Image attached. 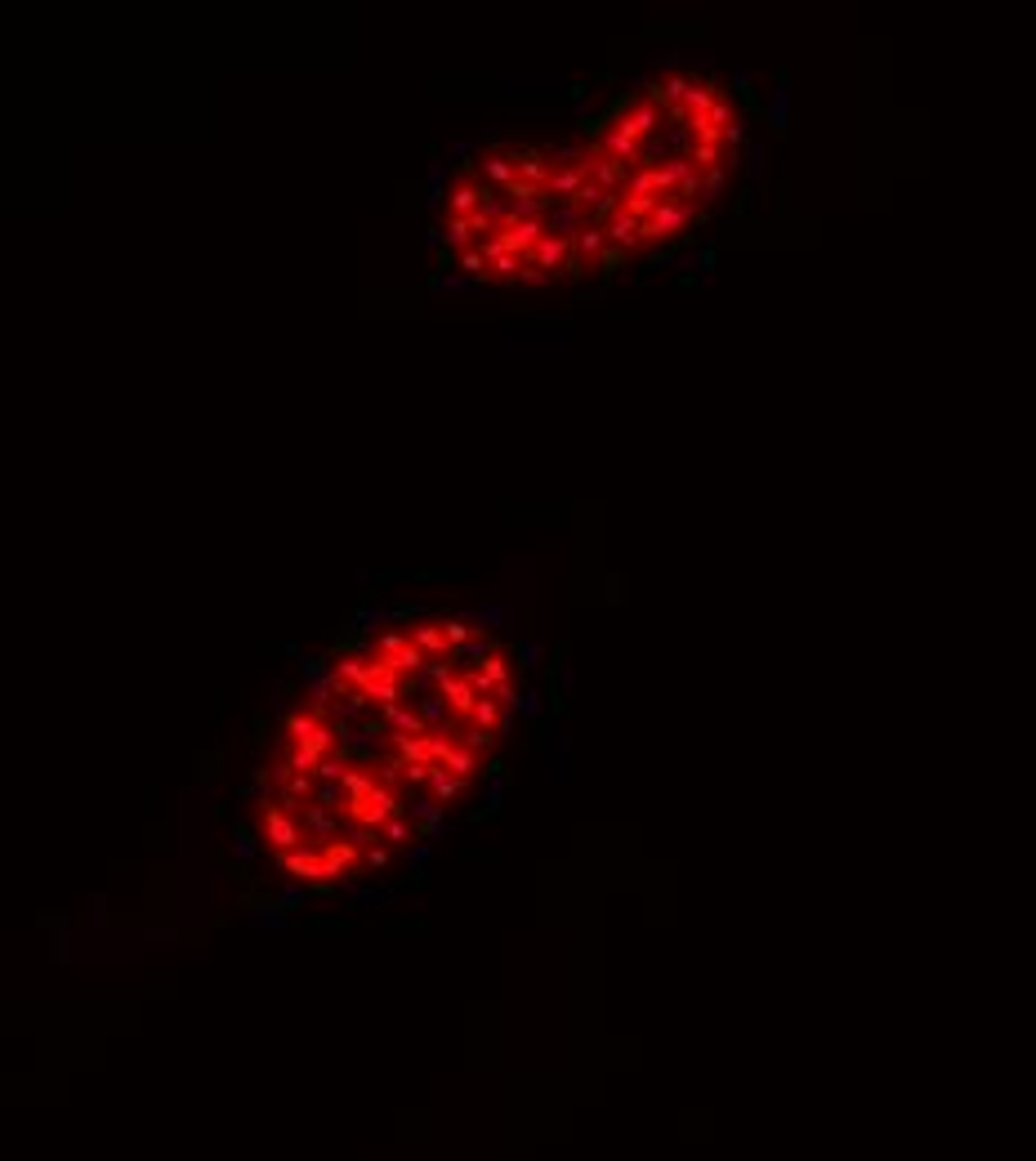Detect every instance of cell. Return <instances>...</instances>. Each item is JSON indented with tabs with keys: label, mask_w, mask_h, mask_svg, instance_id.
<instances>
[{
	"label": "cell",
	"mask_w": 1036,
	"mask_h": 1161,
	"mask_svg": "<svg viewBox=\"0 0 1036 1161\" xmlns=\"http://www.w3.org/2000/svg\"><path fill=\"white\" fill-rule=\"evenodd\" d=\"M581 175L590 183H599L603 193H625V183H630V175H635V170L622 166V161H612V156H603L595 143H590V156L581 161Z\"/></svg>",
	"instance_id": "6"
},
{
	"label": "cell",
	"mask_w": 1036,
	"mask_h": 1161,
	"mask_svg": "<svg viewBox=\"0 0 1036 1161\" xmlns=\"http://www.w3.org/2000/svg\"><path fill=\"white\" fill-rule=\"evenodd\" d=\"M603 232H608V246H617L622 255H635L639 246H644V224H639L635 215H625V206L603 224Z\"/></svg>",
	"instance_id": "11"
},
{
	"label": "cell",
	"mask_w": 1036,
	"mask_h": 1161,
	"mask_svg": "<svg viewBox=\"0 0 1036 1161\" xmlns=\"http://www.w3.org/2000/svg\"><path fill=\"white\" fill-rule=\"evenodd\" d=\"M711 264H715V250H697V255H693V269H701V272H706V269H711Z\"/></svg>",
	"instance_id": "30"
},
{
	"label": "cell",
	"mask_w": 1036,
	"mask_h": 1161,
	"mask_svg": "<svg viewBox=\"0 0 1036 1161\" xmlns=\"http://www.w3.org/2000/svg\"><path fill=\"white\" fill-rule=\"evenodd\" d=\"M479 282H469L465 272H434L429 277V291H447V296H456V291H474Z\"/></svg>",
	"instance_id": "21"
},
{
	"label": "cell",
	"mask_w": 1036,
	"mask_h": 1161,
	"mask_svg": "<svg viewBox=\"0 0 1036 1161\" xmlns=\"http://www.w3.org/2000/svg\"><path fill=\"white\" fill-rule=\"evenodd\" d=\"M483 156V148L479 143H469V139H456L452 148H447V161H469V170H474V161Z\"/></svg>",
	"instance_id": "23"
},
{
	"label": "cell",
	"mask_w": 1036,
	"mask_h": 1161,
	"mask_svg": "<svg viewBox=\"0 0 1036 1161\" xmlns=\"http://www.w3.org/2000/svg\"><path fill=\"white\" fill-rule=\"evenodd\" d=\"M572 250H577V259H572L568 277H585V269H595L599 259L608 255V232H603V224H585V228L572 237Z\"/></svg>",
	"instance_id": "7"
},
{
	"label": "cell",
	"mask_w": 1036,
	"mask_h": 1161,
	"mask_svg": "<svg viewBox=\"0 0 1036 1161\" xmlns=\"http://www.w3.org/2000/svg\"><path fill=\"white\" fill-rule=\"evenodd\" d=\"M501 232H506L509 250H514V255H523V259H528L531 250L541 246V237H545V232H550V228H545V220H514V224H506V228H501Z\"/></svg>",
	"instance_id": "12"
},
{
	"label": "cell",
	"mask_w": 1036,
	"mask_h": 1161,
	"mask_svg": "<svg viewBox=\"0 0 1036 1161\" xmlns=\"http://www.w3.org/2000/svg\"><path fill=\"white\" fill-rule=\"evenodd\" d=\"M353 626L376 639V634H385L388 626H398V621H393V604H366V607H358V612H353Z\"/></svg>",
	"instance_id": "15"
},
{
	"label": "cell",
	"mask_w": 1036,
	"mask_h": 1161,
	"mask_svg": "<svg viewBox=\"0 0 1036 1161\" xmlns=\"http://www.w3.org/2000/svg\"><path fill=\"white\" fill-rule=\"evenodd\" d=\"M447 175H452V161H429V170H425V201L434 210H442L447 206Z\"/></svg>",
	"instance_id": "17"
},
{
	"label": "cell",
	"mask_w": 1036,
	"mask_h": 1161,
	"mask_svg": "<svg viewBox=\"0 0 1036 1161\" xmlns=\"http://www.w3.org/2000/svg\"><path fill=\"white\" fill-rule=\"evenodd\" d=\"M742 161H746V170H751V175H760V170H765V148H760V143H746Z\"/></svg>",
	"instance_id": "24"
},
{
	"label": "cell",
	"mask_w": 1036,
	"mask_h": 1161,
	"mask_svg": "<svg viewBox=\"0 0 1036 1161\" xmlns=\"http://www.w3.org/2000/svg\"><path fill=\"white\" fill-rule=\"evenodd\" d=\"M474 170H479V179L492 188V193H509L518 183V166H514V156H509V148H483V156L474 161Z\"/></svg>",
	"instance_id": "5"
},
{
	"label": "cell",
	"mask_w": 1036,
	"mask_h": 1161,
	"mask_svg": "<svg viewBox=\"0 0 1036 1161\" xmlns=\"http://www.w3.org/2000/svg\"><path fill=\"white\" fill-rule=\"evenodd\" d=\"M572 259H577V250H572V237H558V232H545L541 246L528 255V264H536L541 272H550V277H563V272L572 269Z\"/></svg>",
	"instance_id": "8"
},
{
	"label": "cell",
	"mask_w": 1036,
	"mask_h": 1161,
	"mask_svg": "<svg viewBox=\"0 0 1036 1161\" xmlns=\"http://www.w3.org/2000/svg\"><path fill=\"white\" fill-rule=\"evenodd\" d=\"M568 99H572V107H577V112H581V121H585V104H590V85H585V81H577V85H572V90H568Z\"/></svg>",
	"instance_id": "25"
},
{
	"label": "cell",
	"mask_w": 1036,
	"mask_h": 1161,
	"mask_svg": "<svg viewBox=\"0 0 1036 1161\" xmlns=\"http://www.w3.org/2000/svg\"><path fill=\"white\" fill-rule=\"evenodd\" d=\"M492 197V188L479 179V170H460L452 183V193H447V215H460V220H469L474 210H483V201Z\"/></svg>",
	"instance_id": "4"
},
{
	"label": "cell",
	"mask_w": 1036,
	"mask_h": 1161,
	"mask_svg": "<svg viewBox=\"0 0 1036 1161\" xmlns=\"http://www.w3.org/2000/svg\"><path fill=\"white\" fill-rule=\"evenodd\" d=\"M585 183H590V179H585L581 170H554V179H550V188H545V193H550V201H554V206H572Z\"/></svg>",
	"instance_id": "16"
},
{
	"label": "cell",
	"mask_w": 1036,
	"mask_h": 1161,
	"mask_svg": "<svg viewBox=\"0 0 1036 1161\" xmlns=\"http://www.w3.org/2000/svg\"><path fill=\"white\" fill-rule=\"evenodd\" d=\"M442 237H447V250H456V255H465V250H474V246H479V232H474V224L460 220V215H447V224H442Z\"/></svg>",
	"instance_id": "18"
},
{
	"label": "cell",
	"mask_w": 1036,
	"mask_h": 1161,
	"mask_svg": "<svg viewBox=\"0 0 1036 1161\" xmlns=\"http://www.w3.org/2000/svg\"><path fill=\"white\" fill-rule=\"evenodd\" d=\"M523 269H528V259L523 255H506L492 264V282H518L523 277Z\"/></svg>",
	"instance_id": "22"
},
{
	"label": "cell",
	"mask_w": 1036,
	"mask_h": 1161,
	"mask_svg": "<svg viewBox=\"0 0 1036 1161\" xmlns=\"http://www.w3.org/2000/svg\"><path fill=\"white\" fill-rule=\"evenodd\" d=\"M688 90H693V72H674V77L652 81V94H648V99H657V104L671 112V107H679L688 99Z\"/></svg>",
	"instance_id": "14"
},
{
	"label": "cell",
	"mask_w": 1036,
	"mask_h": 1161,
	"mask_svg": "<svg viewBox=\"0 0 1036 1161\" xmlns=\"http://www.w3.org/2000/svg\"><path fill=\"white\" fill-rule=\"evenodd\" d=\"M693 220H701L697 206H688V201H679V197H666L657 206V215L644 224V246H657V242H674V237H684L688 228H693Z\"/></svg>",
	"instance_id": "2"
},
{
	"label": "cell",
	"mask_w": 1036,
	"mask_h": 1161,
	"mask_svg": "<svg viewBox=\"0 0 1036 1161\" xmlns=\"http://www.w3.org/2000/svg\"><path fill=\"white\" fill-rule=\"evenodd\" d=\"M545 282H554V277H550V272H541L536 264H528V269H523V277H518V286H545Z\"/></svg>",
	"instance_id": "26"
},
{
	"label": "cell",
	"mask_w": 1036,
	"mask_h": 1161,
	"mask_svg": "<svg viewBox=\"0 0 1036 1161\" xmlns=\"http://www.w3.org/2000/svg\"><path fill=\"white\" fill-rule=\"evenodd\" d=\"M595 148L603 156H612V161L630 166V170L644 166V143H639L635 134H625L617 121H595Z\"/></svg>",
	"instance_id": "3"
},
{
	"label": "cell",
	"mask_w": 1036,
	"mask_h": 1161,
	"mask_svg": "<svg viewBox=\"0 0 1036 1161\" xmlns=\"http://www.w3.org/2000/svg\"><path fill=\"white\" fill-rule=\"evenodd\" d=\"M407 630H412V644L425 648L429 657H452V652H456V644L447 639V626H442V617H415Z\"/></svg>",
	"instance_id": "10"
},
{
	"label": "cell",
	"mask_w": 1036,
	"mask_h": 1161,
	"mask_svg": "<svg viewBox=\"0 0 1036 1161\" xmlns=\"http://www.w3.org/2000/svg\"><path fill=\"white\" fill-rule=\"evenodd\" d=\"M460 617L469 621V626H479V630L496 634L506 630V626H514V612H509L506 604H479V607H460Z\"/></svg>",
	"instance_id": "13"
},
{
	"label": "cell",
	"mask_w": 1036,
	"mask_h": 1161,
	"mask_svg": "<svg viewBox=\"0 0 1036 1161\" xmlns=\"http://www.w3.org/2000/svg\"><path fill=\"white\" fill-rule=\"evenodd\" d=\"M661 116H666V107L657 104V99H617V107H612V116L608 121H617V126L625 130V134H635L639 143H648V139H657L661 134Z\"/></svg>",
	"instance_id": "1"
},
{
	"label": "cell",
	"mask_w": 1036,
	"mask_h": 1161,
	"mask_svg": "<svg viewBox=\"0 0 1036 1161\" xmlns=\"http://www.w3.org/2000/svg\"><path fill=\"white\" fill-rule=\"evenodd\" d=\"M509 652H514L518 671L528 675V671H536V666H541V657H545V644H541V639H518V644L509 648Z\"/></svg>",
	"instance_id": "20"
},
{
	"label": "cell",
	"mask_w": 1036,
	"mask_h": 1161,
	"mask_svg": "<svg viewBox=\"0 0 1036 1161\" xmlns=\"http://www.w3.org/2000/svg\"><path fill=\"white\" fill-rule=\"evenodd\" d=\"M425 246H429V250H442V246H447V237H442V228H429V232H425Z\"/></svg>",
	"instance_id": "29"
},
{
	"label": "cell",
	"mask_w": 1036,
	"mask_h": 1161,
	"mask_svg": "<svg viewBox=\"0 0 1036 1161\" xmlns=\"http://www.w3.org/2000/svg\"><path fill=\"white\" fill-rule=\"evenodd\" d=\"M585 224H590V220H585V215H581L577 206H554L550 215H545V228L558 232V237H577V232H581Z\"/></svg>",
	"instance_id": "19"
},
{
	"label": "cell",
	"mask_w": 1036,
	"mask_h": 1161,
	"mask_svg": "<svg viewBox=\"0 0 1036 1161\" xmlns=\"http://www.w3.org/2000/svg\"><path fill=\"white\" fill-rule=\"evenodd\" d=\"M523 715H528V720H536V715H541V697L531 693V688H528V697H523Z\"/></svg>",
	"instance_id": "28"
},
{
	"label": "cell",
	"mask_w": 1036,
	"mask_h": 1161,
	"mask_svg": "<svg viewBox=\"0 0 1036 1161\" xmlns=\"http://www.w3.org/2000/svg\"><path fill=\"white\" fill-rule=\"evenodd\" d=\"M773 126H777V130L787 126V94H782V90L773 94Z\"/></svg>",
	"instance_id": "27"
},
{
	"label": "cell",
	"mask_w": 1036,
	"mask_h": 1161,
	"mask_svg": "<svg viewBox=\"0 0 1036 1161\" xmlns=\"http://www.w3.org/2000/svg\"><path fill=\"white\" fill-rule=\"evenodd\" d=\"M509 156H514V166H518V183L550 188V179H554V161L545 156V148H531V143H523V148H509Z\"/></svg>",
	"instance_id": "9"
}]
</instances>
